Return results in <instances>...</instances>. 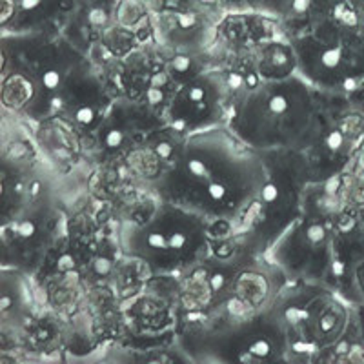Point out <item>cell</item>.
Segmentation results:
<instances>
[{
  "mask_svg": "<svg viewBox=\"0 0 364 364\" xmlns=\"http://www.w3.org/2000/svg\"><path fill=\"white\" fill-rule=\"evenodd\" d=\"M122 246L129 257L141 259L155 272L191 268L208 252L206 219L162 200V206L146 223L126 228Z\"/></svg>",
  "mask_w": 364,
  "mask_h": 364,
  "instance_id": "obj_4",
  "label": "cell"
},
{
  "mask_svg": "<svg viewBox=\"0 0 364 364\" xmlns=\"http://www.w3.org/2000/svg\"><path fill=\"white\" fill-rule=\"evenodd\" d=\"M233 11L257 13L272 18H288L297 15L302 0H219Z\"/></svg>",
  "mask_w": 364,
  "mask_h": 364,
  "instance_id": "obj_9",
  "label": "cell"
},
{
  "mask_svg": "<svg viewBox=\"0 0 364 364\" xmlns=\"http://www.w3.org/2000/svg\"><path fill=\"white\" fill-rule=\"evenodd\" d=\"M306 33L291 41L297 71L324 91L364 84V0H302Z\"/></svg>",
  "mask_w": 364,
  "mask_h": 364,
  "instance_id": "obj_2",
  "label": "cell"
},
{
  "mask_svg": "<svg viewBox=\"0 0 364 364\" xmlns=\"http://www.w3.org/2000/svg\"><path fill=\"white\" fill-rule=\"evenodd\" d=\"M75 8V0H2V29L11 35L44 33Z\"/></svg>",
  "mask_w": 364,
  "mask_h": 364,
  "instance_id": "obj_8",
  "label": "cell"
},
{
  "mask_svg": "<svg viewBox=\"0 0 364 364\" xmlns=\"http://www.w3.org/2000/svg\"><path fill=\"white\" fill-rule=\"evenodd\" d=\"M266 178L255 200L245 213L248 232L262 250H269L282 233L302 215L308 182L314 178L306 151L277 149L262 154Z\"/></svg>",
  "mask_w": 364,
  "mask_h": 364,
  "instance_id": "obj_5",
  "label": "cell"
},
{
  "mask_svg": "<svg viewBox=\"0 0 364 364\" xmlns=\"http://www.w3.org/2000/svg\"><path fill=\"white\" fill-rule=\"evenodd\" d=\"M336 219L302 213L272 245L275 268L299 282L326 284L333 259Z\"/></svg>",
  "mask_w": 364,
  "mask_h": 364,
  "instance_id": "obj_7",
  "label": "cell"
},
{
  "mask_svg": "<svg viewBox=\"0 0 364 364\" xmlns=\"http://www.w3.org/2000/svg\"><path fill=\"white\" fill-rule=\"evenodd\" d=\"M230 132L259 154L306 151L321 133L311 84L291 75L245 87L230 109Z\"/></svg>",
  "mask_w": 364,
  "mask_h": 364,
  "instance_id": "obj_3",
  "label": "cell"
},
{
  "mask_svg": "<svg viewBox=\"0 0 364 364\" xmlns=\"http://www.w3.org/2000/svg\"><path fill=\"white\" fill-rule=\"evenodd\" d=\"M168 162L159 186L162 200L206 220L245 217L266 178L262 154L223 128L184 136Z\"/></svg>",
  "mask_w": 364,
  "mask_h": 364,
  "instance_id": "obj_1",
  "label": "cell"
},
{
  "mask_svg": "<svg viewBox=\"0 0 364 364\" xmlns=\"http://www.w3.org/2000/svg\"><path fill=\"white\" fill-rule=\"evenodd\" d=\"M275 311L286 346L302 357H315L343 343L350 324L343 299L323 282H301L288 297L275 301Z\"/></svg>",
  "mask_w": 364,
  "mask_h": 364,
  "instance_id": "obj_6",
  "label": "cell"
}]
</instances>
